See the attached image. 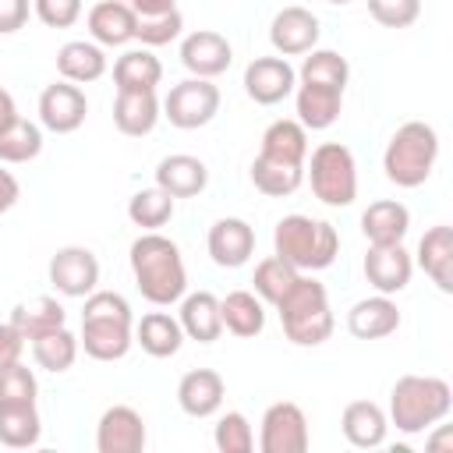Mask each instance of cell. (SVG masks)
<instances>
[{"label":"cell","instance_id":"6da1fadb","mask_svg":"<svg viewBox=\"0 0 453 453\" xmlns=\"http://www.w3.org/2000/svg\"><path fill=\"white\" fill-rule=\"evenodd\" d=\"M127 258H131L134 287L149 304L166 308L188 294V269H184L180 248L170 237H163L159 230H145L131 244Z\"/></svg>","mask_w":453,"mask_h":453},{"label":"cell","instance_id":"7a4b0ae2","mask_svg":"<svg viewBox=\"0 0 453 453\" xmlns=\"http://www.w3.org/2000/svg\"><path fill=\"white\" fill-rule=\"evenodd\" d=\"M273 255L290 262L297 273H319V269H329L336 262L340 234L326 219H315V216H304V212H290L273 230Z\"/></svg>","mask_w":453,"mask_h":453},{"label":"cell","instance_id":"3957f363","mask_svg":"<svg viewBox=\"0 0 453 453\" xmlns=\"http://www.w3.org/2000/svg\"><path fill=\"white\" fill-rule=\"evenodd\" d=\"M280 311V326L287 333L290 343L297 347H319L333 336V308H329V294L315 276L297 273V280L290 283V290L273 304Z\"/></svg>","mask_w":453,"mask_h":453},{"label":"cell","instance_id":"277c9868","mask_svg":"<svg viewBox=\"0 0 453 453\" xmlns=\"http://www.w3.org/2000/svg\"><path fill=\"white\" fill-rule=\"evenodd\" d=\"M453 407V389L435 375H400L389 389V421L403 435H421Z\"/></svg>","mask_w":453,"mask_h":453},{"label":"cell","instance_id":"5b68a950","mask_svg":"<svg viewBox=\"0 0 453 453\" xmlns=\"http://www.w3.org/2000/svg\"><path fill=\"white\" fill-rule=\"evenodd\" d=\"M439 159V134L425 120H407L393 131L386 152H382V170L396 188H421Z\"/></svg>","mask_w":453,"mask_h":453},{"label":"cell","instance_id":"8992f818","mask_svg":"<svg viewBox=\"0 0 453 453\" xmlns=\"http://www.w3.org/2000/svg\"><path fill=\"white\" fill-rule=\"evenodd\" d=\"M308 166V184L315 191V198L322 205L343 209L357 198V163L354 152L340 142H322L319 149H311V159H304Z\"/></svg>","mask_w":453,"mask_h":453},{"label":"cell","instance_id":"52a82bcc","mask_svg":"<svg viewBox=\"0 0 453 453\" xmlns=\"http://www.w3.org/2000/svg\"><path fill=\"white\" fill-rule=\"evenodd\" d=\"M159 106H163V117L173 127L195 131V127H205L219 113V88L212 85V78H195L191 74V78L177 81Z\"/></svg>","mask_w":453,"mask_h":453},{"label":"cell","instance_id":"ba28073f","mask_svg":"<svg viewBox=\"0 0 453 453\" xmlns=\"http://www.w3.org/2000/svg\"><path fill=\"white\" fill-rule=\"evenodd\" d=\"M311 446L308 418L294 400L269 403L258 428V449L262 453H304Z\"/></svg>","mask_w":453,"mask_h":453},{"label":"cell","instance_id":"9c48e42d","mask_svg":"<svg viewBox=\"0 0 453 453\" xmlns=\"http://www.w3.org/2000/svg\"><path fill=\"white\" fill-rule=\"evenodd\" d=\"M50 283L64 297H88L99 287V258L81 244L57 248L50 258Z\"/></svg>","mask_w":453,"mask_h":453},{"label":"cell","instance_id":"30bf717a","mask_svg":"<svg viewBox=\"0 0 453 453\" xmlns=\"http://www.w3.org/2000/svg\"><path fill=\"white\" fill-rule=\"evenodd\" d=\"M294 85H297V71L290 67L287 57H255L248 67H244V92L251 103L258 106H276L283 103L287 96H294Z\"/></svg>","mask_w":453,"mask_h":453},{"label":"cell","instance_id":"8fae6325","mask_svg":"<svg viewBox=\"0 0 453 453\" xmlns=\"http://www.w3.org/2000/svg\"><path fill=\"white\" fill-rule=\"evenodd\" d=\"M134 343V319H113V315H81V336L78 347H85L96 361H120Z\"/></svg>","mask_w":453,"mask_h":453},{"label":"cell","instance_id":"7c38bea8","mask_svg":"<svg viewBox=\"0 0 453 453\" xmlns=\"http://www.w3.org/2000/svg\"><path fill=\"white\" fill-rule=\"evenodd\" d=\"M85 113H88V99L85 92L74 85V81H53L42 88L39 96V124L53 134H71L85 124Z\"/></svg>","mask_w":453,"mask_h":453},{"label":"cell","instance_id":"4fadbf2b","mask_svg":"<svg viewBox=\"0 0 453 453\" xmlns=\"http://www.w3.org/2000/svg\"><path fill=\"white\" fill-rule=\"evenodd\" d=\"M365 280L375 287V294H400L407 290L411 276H414V258L403 244H368L365 255Z\"/></svg>","mask_w":453,"mask_h":453},{"label":"cell","instance_id":"5bb4252c","mask_svg":"<svg viewBox=\"0 0 453 453\" xmlns=\"http://www.w3.org/2000/svg\"><path fill=\"white\" fill-rule=\"evenodd\" d=\"M322 28H319V18L308 11V7H283L276 11L273 25H269V42L280 57H304L308 50H315Z\"/></svg>","mask_w":453,"mask_h":453},{"label":"cell","instance_id":"9a60e30c","mask_svg":"<svg viewBox=\"0 0 453 453\" xmlns=\"http://www.w3.org/2000/svg\"><path fill=\"white\" fill-rule=\"evenodd\" d=\"M96 449L99 453H142L145 449V421L134 407L113 403L103 411L96 425Z\"/></svg>","mask_w":453,"mask_h":453},{"label":"cell","instance_id":"2e32d148","mask_svg":"<svg viewBox=\"0 0 453 453\" xmlns=\"http://www.w3.org/2000/svg\"><path fill=\"white\" fill-rule=\"evenodd\" d=\"M230 60H234V46L223 32L198 28V32H188L180 39V64L195 78H216L230 67Z\"/></svg>","mask_w":453,"mask_h":453},{"label":"cell","instance_id":"e0dca14e","mask_svg":"<svg viewBox=\"0 0 453 453\" xmlns=\"http://www.w3.org/2000/svg\"><path fill=\"white\" fill-rule=\"evenodd\" d=\"M205 248H209V258H212L216 265L237 269V265H244V262L255 255V230H251V223L241 219V216H223V219H216V223L209 226Z\"/></svg>","mask_w":453,"mask_h":453},{"label":"cell","instance_id":"ac0fdd59","mask_svg":"<svg viewBox=\"0 0 453 453\" xmlns=\"http://www.w3.org/2000/svg\"><path fill=\"white\" fill-rule=\"evenodd\" d=\"M223 396H226L223 375L212 368H191L177 382V403L188 418H212L223 407Z\"/></svg>","mask_w":453,"mask_h":453},{"label":"cell","instance_id":"d6986e66","mask_svg":"<svg viewBox=\"0 0 453 453\" xmlns=\"http://www.w3.org/2000/svg\"><path fill=\"white\" fill-rule=\"evenodd\" d=\"M159 117H163V106L156 99V88H124V92H117L113 124H117L120 134H127V138L152 134Z\"/></svg>","mask_w":453,"mask_h":453},{"label":"cell","instance_id":"ffe728a7","mask_svg":"<svg viewBox=\"0 0 453 453\" xmlns=\"http://www.w3.org/2000/svg\"><path fill=\"white\" fill-rule=\"evenodd\" d=\"M347 329L354 340H382L393 336L400 329V308L389 294H375V297H361L350 311H347Z\"/></svg>","mask_w":453,"mask_h":453},{"label":"cell","instance_id":"44dd1931","mask_svg":"<svg viewBox=\"0 0 453 453\" xmlns=\"http://www.w3.org/2000/svg\"><path fill=\"white\" fill-rule=\"evenodd\" d=\"M138 32V14L124 0H99L88 11V35L99 46H127Z\"/></svg>","mask_w":453,"mask_h":453},{"label":"cell","instance_id":"7402d4cb","mask_svg":"<svg viewBox=\"0 0 453 453\" xmlns=\"http://www.w3.org/2000/svg\"><path fill=\"white\" fill-rule=\"evenodd\" d=\"M205 184H209V166L198 156L173 152V156H163L156 166V188H163L173 198H195L205 191Z\"/></svg>","mask_w":453,"mask_h":453},{"label":"cell","instance_id":"603a6c76","mask_svg":"<svg viewBox=\"0 0 453 453\" xmlns=\"http://www.w3.org/2000/svg\"><path fill=\"white\" fill-rule=\"evenodd\" d=\"M418 265L425 269V276L442 290L449 294L453 290V226L439 223V226H428L425 237L418 241V251H414Z\"/></svg>","mask_w":453,"mask_h":453},{"label":"cell","instance_id":"cb8c5ba5","mask_svg":"<svg viewBox=\"0 0 453 453\" xmlns=\"http://www.w3.org/2000/svg\"><path fill=\"white\" fill-rule=\"evenodd\" d=\"M340 428H343V439L357 449H375L386 442V428H389V418L379 403L372 400H350L340 414Z\"/></svg>","mask_w":453,"mask_h":453},{"label":"cell","instance_id":"d4e9b609","mask_svg":"<svg viewBox=\"0 0 453 453\" xmlns=\"http://www.w3.org/2000/svg\"><path fill=\"white\" fill-rule=\"evenodd\" d=\"M177 322H180V329H184L188 340H198V343H212V340H219V333H223L219 297L209 294V290L184 294V297H180Z\"/></svg>","mask_w":453,"mask_h":453},{"label":"cell","instance_id":"484cf974","mask_svg":"<svg viewBox=\"0 0 453 453\" xmlns=\"http://www.w3.org/2000/svg\"><path fill=\"white\" fill-rule=\"evenodd\" d=\"M411 230V212L396 198H379L361 212V234L368 244H403Z\"/></svg>","mask_w":453,"mask_h":453},{"label":"cell","instance_id":"4316f807","mask_svg":"<svg viewBox=\"0 0 453 453\" xmlns=\"http://www.w3.org/2000/svg\"><path fill=\"white\" fill-rule=\"evenodd\" d=\"M57 71L64 81H74V85L99 81L106 74V53L92 39H71L57 50Z\"/></svg>","mask_w":453,"mask_h":453},{"label":"cell","instance_id":"83f0119b","mask_svg":"<svg viewBox=\"0 0 453 453\" xmlns=\"http://www.w3.org/2000/svg\"><path fill=\"white\" fill-rule=\"evenodd\" d=\"M294 103H297V120L304 124V131H326V127H333L340 120L343 92L297 81L294 85Z\"/></svg>","mask_w":453,"mask_h":453},{"label":"cell","instance_id":"f1b7e54d","mask_svg":"<svg viewBox=\"0 0 453 453\" xmlns=\"http://www.w3.org/2000/svg\"><path fill=\"white\" fill-rule=\"evenodd\" d=\"M134 343L149 357H173L184 343V329L170 311H149L134 322Z\"/></svg>","mask_w":453,"mask_h":453},{"label":"cell","instance_id":"f546056e","mask_svg":"<svg viewBox=\"0 0 453 453\" xmlns=\"http://www.w3.org/2000/svg\"><path fill=\"white\" fill-rule=\"evenodd\" d=\"M219 315H223V329H230L241 340H251L265 329V301L255 290H230L219 301Z\"/></svg>","mask_w":453,"mask_h":453},{"label":"cell","instance_id":"4dcf8cb0","mask_svg":"<svg viewBox=\"0 0 453 453\" xmlns=\"http://www.w3.org/2000/svg\"><path fill=\"white\" fill-rule=\"evenodd\" d=\"M7 322H11L25 340H35V336H42V333H50V329L67 326V311H64V304H60L57 297L42 294V297H32V301L14 304Z\"/></svg>","mask_w":453,"mask_h":453},{"label":"cell","instance_id":"1f68e13d","mask_svg":"<svg viewBox=\"0 0 453 453\" xmlns=\"http://www.w3.org/2000/svg\"><path fill=\"white\" fill-rule=\"evenodd\" d=\"M258 152L269 156V159H283V163L304 166V159H308V131H304V124L290 120V117L273 120L262 131V149Z\"/></svg>","mask_w":453,"mask_h":453},{"label":"cell","instance_id":"d6a6232c","mask_svg":"<svg viewBox=\"0 0 453 453\" xmlns=\"http://www.w3.org/2000/svg\"><path fill=\"white\" fill-rule=\"evenodd\" d=\"M113 81H117V92H124V88H156L163 81V64L149 46L124 50L113 60Z\"/></svg>","mask_w":453,"mask_h":453},{"label":"cell","instance_id":"836d02e7","mask_svg":"<svg viewBox=\"0 0 453 453\" xmlns=\"http://www.w3.org/2000/svg\"><path fill=\"white\" fill-rule=\"evenodd\" d=\"M251 184L269 198H287L304 184V166L283 163V159H269V156L258 152L255 163H251Z\"/></svg>","mask_w":453,"mask_h":453},{"label":"cell","instance_id":"e575fe53","mask_svg":"<svg viewBox=\"0 0 453 453\" xmlns=\"http://www.w3.org/2000/svg\"><path fill=\"white\" fill-rule=\"evenodd\" d=\"M42 439V418L35 403H0V442L11 449H28Z\"/></svg>","mask_w":453,"mask_h":453},{"label":"cell","instance_id":"d590c367","mask_svg":"<svg viewBox=\"0 0 453 453\" xmlns=\"http://www.w3.org/2000/svg\"><path fill=\"white\" fill-rule=\"evenodd\" d=\"M347 78H350V64L336 50H308V57H304V64L297 71V81L336 88V92L347 88Z\"/></svg>","mask_w":453,"mask_h":453},{"label":"cell","instance_id":"8d00e7d4","mask_svg":"<svg viewBox=\"0 0 453 453\" xmlns=\"http://www.w3.org/2000/svg\"><path fill=\"white\" fill-rule=\"evenodd\" d=\"M32 343V357H35V365L39 368H46V372H67L74 361H78V336L67 329V326H60V329H50V333H42V336H35V340H28Z\"/></svg>","mask_w":453,"mask_h":453},{"label":"cell","instance_id":"74e56055","mask_svg":"<svg viewBox=\"0 0 453 453\" xmlns=\"http://www.w3.org/2000/svg\"><path fill=\"white\" fill-rule=\"evenodd\" d=\"M42 152V127L14 117L7 127H0V163H32Z\"/></svg>","mask_w":453,"mask_h":453},{"label":"cell","instance_id":"f35d334b","mask_svg":"<svg viewBox=\"0 0 453 453\" xmlns=\"http://www.w3.org/2000/svg\"><path fill=\"white\" fill-rule=\"evenodd\" d=\"M173 202H177V198L166 195L163 188H142V191H134L131 202H127V219H131L134 226H142V230H159V226L170 223Z\"/></svg>","mask_w":453,"mask_h":453},{"label":"cell","instance_id":"ab89813d","mask_svg":"<svg viewBox=\"0 0 453 453\" xmlns=\"http://www.w3.org/2000/svg\"><path fill=\"white\" fill-rule=\"evenodd\" d=\"M294 280H297V269H294L290 262H283L280 255L262 258V262L255 265V276H251L255 294H258L265 304H276V301L290 290V283H294Z\"/></svg>","mask_w":453,"mask_h":453},{"label":"cell","instance_id":"60d3db41","mask_svg":"<svg viewBox=\"0 0 453 453\" xmlns=\"http://www.w3.org/2000/svg\"><path fill=\"white\" fill-rule=\"evenodd\" d=\"M212 442L219 453H251L255 449V432H251V421L241 414V411H226L216 428H212Z\"/></svg>","mask_w":453,"mask_h":453},{"label":"cell","instance_id":"b9f144b4","mask_svg":"<svg viewBox=\"0 0 453 453\" xmlns=\"http://www.w3.org/2000/svg\"><path fill=\"white\" fill-rule=\"evenodd\" d=\"M35 396L39 382L32 368H25L21 361L0 368V403H35Z\"/></svg>","mask_w":453,"mask_h":453},{"label":"cell","instance_id":"7bdbcfd3","mask_svg":"<svg viewBox=\"0 0 453 453\" xmlns=\"http://www.w3.org/2000/svg\"><path fill=\"white\" fill-rule=\"evenodd\" d=\"M184 28V14L173 7V11H163V14H149V18H138V32L134 39H142V46H166L180 35Z\"/></svg>","mask_w":453,"mask_h":453},{"label":"cell","instance_id":"ee69618b","mask_svg":"<svg viewBox=\"0 0 453 453\" xmlns=\"http://www.w3.org/2000/svg\"><path fill=\"white\" fill-rule=\"evenodd\" d=\"M365 4L382 28H407L421 14V0H365Z\"/></svg>","mask_w":453,"mask_h":453},{"label":"cell","instance_id":"f6af8a7d","mask_svg":"<svg viewBox=\"0 0 453 453\" xmlns=\"http://www.w3.org/2000/svg\"><path fill=\"white\" fill-rule=\"evenodd\" d=\"M32 11L50 28H71L81 18V0H32Z\"/></svg>","mask_w":453,"mask_h":453},{"label":"cell","instance_id":"bcb514c9","mask_svg":"<svg viewBox=\"0 0 453 453\" xmlns=\"http://www.w3.org/2000/svg\"><path fill=\"white\" fill-rule=\"evenodd\" d=\"M81 315H113V319H134V315H131L127 297H124V294H117V290H92V294L85 297Z\"/></svg>","mask_w":453,"mask_h":453},{"label":"cell","instance_id":"7dc6e473","mask_svg":"<svg viewBox=\"0 0 453 453\" xmlns=\"http://www.w3.org/2000/svg\"><path fill=\"white\" fill-rule=\"evenodd\" d=\"M21 354H25V336L11 322H0V368L21 361Z\"/></svg>","mask_w":453,"mask_h":453},{"label":"cell","instance_id":"c3c4849f","mask_svg":"<svg viewBox=\"0 0 453 453\" xmlns=\"http://www.w3.org/2000/svg\"><path fill=\"white\" fill-rule=\"evenodd\" d=\"M25 21H28V0H0V35L25 28Z\"/></svg>","mask_w":453,"mask_h":453},{"label":"cell","instance_id":"681fc988","mask_svg":"<svg viewBox=\"0 0 453 453\" xmlns=\"http://www.w3.org/2000/svg\"><path fill=\"white\" fill-rule=\"evenodd\" d=\"M18 198H21V184H18V177H14L11 170H0V216H4L7 209H14Z\"/></svg>","mask_w":453,"mask_h":453},{"label":"cell","instance_id":"f907efd6","mask_svg":"<svg viewBox=\"0 0 453 453\" xmlns=\"http://www.w3.org/2000/svg\"><path fill=\"white\" fill-rule=\"evenodd\" d=\"M131 7H134V14H138V18H149V14L173 11V7H177V0H131Z\"/></svg>","mask_w":453,"mask_h":453},{"label":"cell","instance_id":"816d5d0a","mask_svg":"<svg viewBox=\"0 0 453 453\" xmlns=\"http://www.w3.org/2000/svg\"><path fill=\"white\" fill-rule=\"evenodd\" d=\"M18 117V106H14V99H11V92L0 85V127H7L11 120Z\"/></svg>","mask_w":453,"mask_h":453},{"label":"cell","instance_id":"f5cc1de1","mask_svg":"<svg viewBox=\"0 0 453 453\" xmlns=\"http://www.w3.org/2000/svg\"><path fill=\"white\" fill-rule=\"evenodd\" d=\"M446 442H449V432H442V435L432 439V446H446Z\"/></svg>","mask_w":453,"mask_h":453},{"label":"cell","instance_id":"db71d44e","mask_svg":"<svg viewBox=\"0 0 453 453\" xmlns=\"http://www.w3.org/2000/svg\"><path fill=\"white\" fill-rule=\"evenodd\" d=\"M326 4H350V0H326Z\"/></svg>","mask_w":453,"mask_h":453}]
</instances>
